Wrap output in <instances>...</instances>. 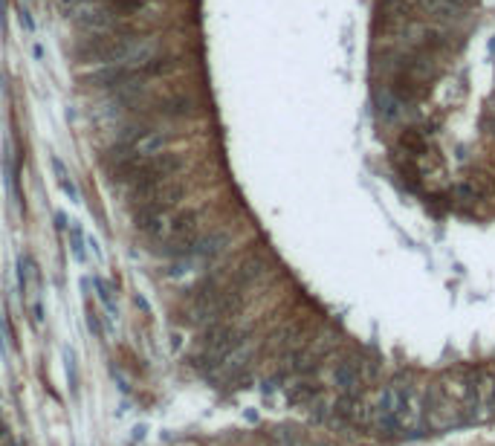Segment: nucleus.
<instances>
[{"mask_svg": "<svg viewBox=\"0 0 495 446\" xmlns=\"http://www.w3.org/2000/svg\"><path fill=\"white\" fill-rule=\"evenodd\" d=\"M246 345L244 334L232 322H209V327L200 334V348L194 354V365L203 368H221L226 365L241 348Z\"/></svg>", "mask_w": 495, "mask_h": 446, "instance_id": "1", "label": "nucleus"}, {"mask_svg": "<svg viewBox=\"0 0 495 446\" xmlns=\"http://www.w3.org/2000/svg\"><path fill=\"white\" fill-rule=\"evenodd\" d=\"M426 423L434 432H443V429H452V426L466 423L461 400L452 397L441 380L426 385Z\"/></svg>", "mask_w": 495, "mask_h": 446, "instance_id": "2", "label": "nucleus"}, {"mask_svg": "<svg viewBox=\"0 0 495 446\" xmlns=\"http://www.w3.org/2000/svg\"><path fill=\"white\" fill-rule=\"evenodd\" d=\"M330 380L336 385V392L345 394V397L362 394V389L368 385L365 374H362V357H353V354L339 357V359L333 362V368H330Z\"/></svg>", "mask_w": 495, "mask_h": 446, "instance_id": "3", "label": "nucleus"}, {"mask_svg": "<svg viewBox=\"0 0 495 446\" xmlns=\"http://www.w3.org/2000/svg\"><path fill=\"white\" fill-rule=\"evenodd\" d=\"M322 394H325V385H322L319 380L302 377V380H295L290 389H287V403H290V406H313Z\"/></svg>", "mask_w": 495, "mask_h": 446, "instance_id": "4", "label": "nucleus"}, {"mask_svg": "<svg viewBox=\"0 0 495 446\" xmlns=\"http://www.w3.org/2000/svg\"><path fill=\"white\" fill-rule=\"evenodd\" d=\"M400 148H403V154H406L408 160H418V157H423V154L429 151V137L420 128H406L400 133Z\"/></svg>", "mask_w": 495, "mask_h": 446, "instance_id": "5", "label": "nucleus"}, {"mask_svg": "<svg viewBox=\"0 0 495 446\" xmlns=\"http://www.w3.org/2000/svg\"><path fill=\"white\" fill-rule=\"evenodd\" d=\"M374 105H377V113H380L383 122H397L406 110L388 90H374Z\"/></svg>", "mask_w": 495, "mask_h": 446, "instance_id": "6", "label": "nucleus"}, {"mask_svg": "<svg viewBox=\"0 0 495 446\" xmlns=\"http://www.w3.org/2000/svg\"><path fill=\"white\" fill-rule=\"evenodd\" d=\"M93 284H96V290H98V302L105 304L108 316H110V319H116V316H119V307H116V299H113V290H110L102 278H93Z\"/></svg>", "mask_w": 495, "mask_h": 446, "instance_id": "7", "label": "nucleus"}, {"mask_svg": "<svg viewBox=\"0 0 495 446\" xmlns=\"http://www.w3.org/2000/svg\"><path fill=\"white\" fill-rule=\"evenodd\" d=\"M55 171H58V186H61V191H64V195H70L73 203H78V188L73 186V180H67V174H64V168H61V163H58V160H55Z\"/></svg>", "mask_w": 495, "mask_h": 446, "instance_id": "8", "label": "nucleus"}, {"mask_svg": "<svg viewBox=\"0 0 495 446\" xmlns=\"http://www.w3.org/2000/svg\"><path fill=\"white\" fill-rule=\"evenodd\" d=\"M272 440H275V446H295V435L290 429H275Z\"/></svg>", "mask_w": 495, "mask_h": 446, "instance_id": "9", "label": "nucleus"}, {"mask_svg": "<svg viewBox=\"0 0 495 446\" xmlns=\"http://www.w3.org/2000/svg\"><path fill=\"white\" fill-rule=\"evenodd\" d=\"M87 327L96 336H102V325H98V313H96V310H87Z\"/></svg>", "mask_w": 495, "mask_h": 446, "instance_id": "10", "label": "nucleus"}, {"mask_svg": "<svg viewBox=\"0 0 495 446\" xmlns=\"http://www.w3.org/2000/svg\"><path fill=\"white\" fill-rule=\"evenodd\" d=\"M3 440H9V426L0 420V443H3Z\"/></svg>", "mask_w": 495, "mask_h": 446, "instance_id": "11", "label": "nucleus"}, {"mask_svg": "<svg viewBox=\"0 0 495 446\" xmlns=\"http://www.w3.org/2000/svg\"><path fill=\"white\" fill-rule=\"evenodd\" d=\"M6 446H17V443H12V440H6Z\"/></svg>", "mask_w": 495, "mask_h": 446, "instance_id": "12", "label": "nucleus"}]
</instances>
